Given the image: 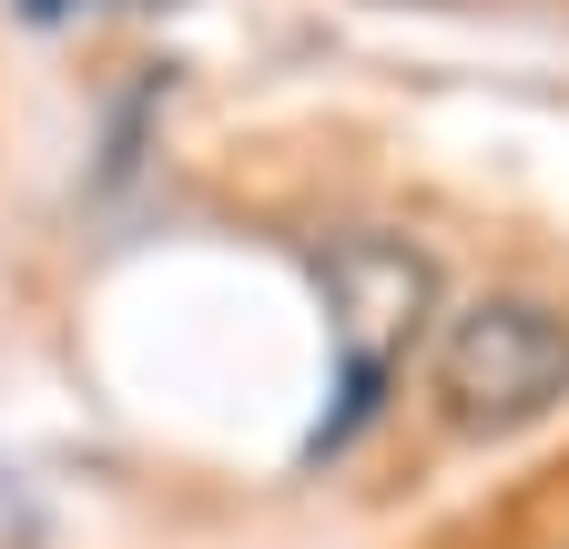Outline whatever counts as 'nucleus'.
<instances>
[{"label":"nucleus","instance_id":"obj_3","mask_svg":"<svg viewBox=\"0 0 569 549\" xmlns=\"http://www.w3.org/2000/svg\"><path fill=\"white\" fill-rule=\"evenodd\" d=\"M71 11H82V0H21V21H41V31H51V21H71Z\"/></svg>","mask_w":569,"mask_h":549},{"label":"nucleus","instance_id":"obj_2","mask_svg":"<svg viewBox=\"0 0 569 549\" xmlns=\"http://www.w3.org/2000/svg\"><path fill=\"white\" fill-rule=\"evenodd\" d=\"M427 397L458 438H519L569 407V316L549 296H478L427 347Z\"/></svg>","mask_w":569,"mask_h":549},{"label":"nucleus","instance_id":"obj_1","mask_svg":"<svg viewBox=\"0 0 569 549\" xmlns=\"http://www.w3.org/2000/svg\"><path fill=\"white\" fill-rule=\"evenodd\" d=\"M316 296H326V336H336V418L306 438V458H336L387 407V387L407 377V357L438 347L448 274L407 234H326L316 244Z\"/></svg>","mask_w":569,"mask_h":549}]
</instances>
